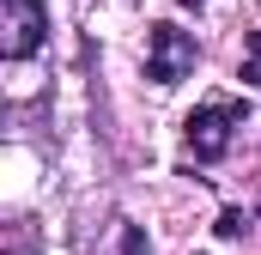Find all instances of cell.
Segmentation results:
<instances>
[{
	"mask_svg": "<svg viewBox=\"0 0 261 255\" xmlns=\"http://www.w3.org/2000/svg\"><path fill=\"white\" fill-rule=\"evenodd\" d=\"M243 104L237 97H206V104H195L189 110V122H182V134H189V152H195L200 164H219L225 152H231V134L243 128Z\"/></svg>",
	"mask_w": 261,
	"mask_h": 255,
	"instance_id": "cell-1",
	"label": "cell"
},
{
	"mask_svg": "<svg viewBox=\"0 0 261 255\" xmlns=\"http://www.w3.org/2000/svg\"><path fill=\"white\" fill-rule=\"evenodd\" d=\"M189 73H195V37H189L182 24L158 18V24L146 31V79H152V85H182Z\"/></svg>",
	"mask_w": 261,
	"mask_h": 255,
	"instance_id": "cell-2",
	"label": "cell"
},
{
	"mask_svg": "<svg viewBox=\"0 0 261 255\" xmlns=\"http://www.w3.org/2000/svg\"><path fill=\"white\" fill-rule=\"evenodd\" d=\"M43 37H49V6L43 0H0V55L6 61L37 55Z\"/></svg>",
	"mask_w": 261,
	"mask_h": 255,
	"instance_id": "cell-3",
	"label": "cell"
},
{
	"mask_svg": "<svg viewBox=\"0 0 261 255\" xmlns=\"http://www.w3.org/2000/svg\"><path fill=\"white\" fill-rule=\"evenodd\" d=\"M243 225H249V219H243L237 207H225V213H219V237H243Z\"/></svg>",
	"mask_w": 261,
	"mask_h": 255,
	"instance_id": "cell-4",
	"label": "cell"
},
{
	"mask_svg": "<svg viewBox=\"0 0 261 255\" xmlns=\"http://www.w3.org/2000/svg\"><path fill=\"white\" fill-rule=\"evenodd\" d=\"M122 255H146V231H140V225L122 231Z\"/></svg>",
	"mask_w": 261,
	"mask_h": 255,
	"instance_id": "cell-5",
	"label": "cell"
},
{
	"mask_svg": "<svg viewBox=\"0 0 261 255\" xmlns=\"http://www.w3.org/2000/svg\"><path fill=\"white\" fill-rule=\"evenodd\" d=\"M243 49H249V61H261V31H243Z\"/></svg>",
	"mask_w": 261,
	"mask_h": 255,
	"instance_id": "cell-6",
	"label": "cell"
},
{
	"mask_svg": "<svg viewBox=\"0 0 261 255\" xmlns=\"http://www.w3.org/2000/svg\"><path fill=\"white\" fill-rule=\"evenodd\" d=\"M243 85H261V61H243V73H237Z\"/></svg>",
	"mask_w": 261,
	"mask_h": 255,
	"instance_id": "cell-7",
	"label": "cell"
},
{
	"mask_svg": "<svg viewBox=\"0 0 261 255\" xmlns=\"http://www.w3.org/2000/svg\"><path fill=\"white\" fill-rule=\"evenodd\" d=\"M182 6H206V0H182Z\"/></svg>",
	"mask_w": 261,
	"mask_h": 255,
	"instance_id": "cell-8",
	"label": "cell"
},
{
	"mask_svg": "<svg viewBox=\"0 0 261 255\" xmlns=\"http://www.w3.org/2000/svg\"><path fill=\"white\" fill-rule=\"evenodd\" d=\"M6 255H18V249H6Z\"/></svg>",
	"mask_w": 261,
	"mask_h": 255,
	"instance_id": "cell-9",
	"label": "cell"
}]
</instances>
